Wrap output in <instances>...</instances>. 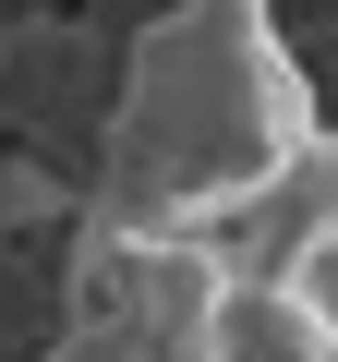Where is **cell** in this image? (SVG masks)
Instances as JSON below:
<instances>
[{"label": "cell", "instance_id": "6da1fadb", "mask_svg": "<svg viewBox=\"0 0 338 362\" xmlns=\"http://www.w3.org/2000/svg\"><path fill=\"white\" fill-rule=\"evenodd\" d=\"M314 145V85L278 0H169L121 73V230L230 242Z\"/></svg>", "mask_w": 338, "mask_h": 362}, {"label": "cell", "instance_id": "7a4b0ae2", "mask_svg": "<svg viewBox=\"0 0 338 362\" xmlns=\"http://www.w3.org/2000/svg\"><path fill=\"white\" fill-rule=\"evenodd\" d=\"M326 254H338V121H314V145L278 169V194L230 230V266H254V278H302Z\"/></svg>", "mask_w": 338, "mask_h": 362}, {"label": "cell", "instance_id": "3957f363", "mask_svg": "<svg viewBox=\"0 0 338 362\" xmlns=\"http://www.w3.org/2000/svg\"><path fill=\"white\" fill-rule=\"evenodd\" d=\"M206 362H338V314L302 290V278H230L218 326H206Z\"/></svg>", "mask_w": 338, "mask_h": 362}, {"label": "cell", "instance_id": "277c9868", "mask_svg": "<svg viewBox=\"0 0 338 362\" xmlns=\"http://www.w3.org/2000/svg\"><path fill=\"white\" fill-rule=\"evenodd\" d=\"M49 362H169V350H145L133 326H109V314H85V326H73V338H61Z\"/></svg>", "mask_w": 338, "mask_h": 362}]
</instances>
